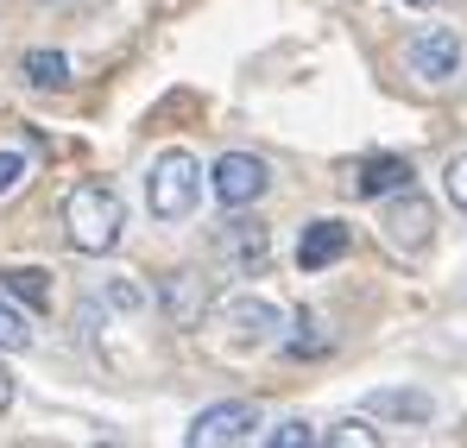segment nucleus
<instances>
[{
	"mask_svg": "<svg viewBox=\"0 0 467 448\" xmlns=\"http://www.w3.org/2000/svg\"><path fill=\"white\" fill-rule=\"evenodd\" d=\"M64 234H70V246L77 253H114L120 246V234H127V203H120V190L114 183H77L70 196H64Z\"/></svg>",
	"mask_w": 467,
	"mask_h": 448,
	"instance_id": "1",
	"label": "nucleus"
},
{
	"mask_svg": "<svg viewBox=\"0 0 467 448\" xmlns=\"http://www.w3.org/2000/svg\"><path fill=\"white\" fill-rule=\"evenodd\" d=\"M196 203H202V164L183 146L158 151L152 177H146V209L158 222H183V215H196Z\"/></svg>",
	"mask_w": 467,
	"mask_h": 448,
	"instance_id": "2",
	"label": "nucleus"
},
{
	"mask_svg": "<svg viewBox=\"0 0 467 448\" xmlns=\"http://www.w3.org/2000/svg\"><path fill=\"white\" fill-rule=\"evenodd\" d=\"M209 190H215L222 209H253V203L272 190V171H265V158H253V151H222L215 171H209Z\"/></svg>",
	"mask_w": 467,
	"mask_h": 448,
	"instance_id": "3",
	"label": "nucleus"
},
{
	"mask_svg": "<svg viewBox=\"0 0 467 448\" xmlns=\"http://www.w3.org/2000/svg\"><path fill=\"white\" fill-rule=\"evenodd\" d=\"M404 64L417 82H449V76L462 70V38L449 32V26H423L410 45H404Z\"/></svg>",
	"mask_w": 467,
	"mask_h": 448,
	"instance_id": "4",
	"label": "nucleus"
},
{
	"mask_svg": "<svg viewBox=\"0 0 467 448\" xmlns=\"http://www.w3.org/2000/svg\"><path fill=\"white\" fill-rule=\"evenodd\" d=\"M253 430H259V411L234 398V404H209V411L190 423L183 443L190 448H228V443H253Z\"/></svg>",
	"mask_w": 467,
	"mask_h": 448,
	"instance_id": "5",
	"label": "nucleus"
},
{
	"mask_svg": "<svg viewBox=\"0 0 467 448\" xmlns=\"http://www.w3.org/2000/svg\"><path fill=\"white\" fill-rule=\"evenodd\" d=\"M430 234H436V209H430L417 190H398L391 209H386V240L398 246V253H423Z\"/></svg>",
	"mask_w": 467,
	"mask_h": 448,
	"instance_id": "6",
	"label": "nucleus"
},
{
	"mask_svg": "<svg viewBox=\"0 0 467 448\" xmlns=\"http://www.w3.org/2000/svg\"><path fill=\"white\" fill-rule=\"evenodd\" d=\"M158 303H164V316H171L177 328H196V322L209 316V278H202V272H171V278L158 285Z\"/></svg>",
	"mask_w": 467,
	"mask_h": 448,
	"instance_id": "7",
	"label": "nucleus"
},
{
	"mask_svg": "<svg viewBox=\"0 0 467 448\" xmlns=\"http://www.w3.org/2000/svg\"><path fill=\"white\" fill-rule=\"evenodd\" d=\"M228 328H234L240 348H265V341H278L285 316H278V303H265V297H234L228 303Z\"/></svg>",
	"mask_w": 467,
	"mask_h": 448,
	"instance_id": "8",
	"label": "nucleus"
},
{
	"mask_svg": "<svg viewBox=\"0 0 467 448\" xmlns=\"http://www.w3.org/2000/svg\"><path fill=\"white\" fill-rule=\"evenodd\" d=\"M215 253H222L228 266H240V272H259V266L272 259V234L259 222H228L215 234Z\"/></svg>",
	"mask_w": 467,
	"mask_h": 448,
	"instance_id": "9",
	"label": "nucleus"
},
{
	"mask_svg": "<svg viewBox=\"0 0 467 448\" xmlns=\"http://www.w3.org/2000/svg\"><path fill=\"white\" fill-rule=\"evenodd\" d=\"M348 222H310L304 234H297V266L304 272H322V266H335L341 253H348Z\"/></svg>",
	"mask_w": 467,
	"mask_h": 448,
	"instance_id": "10",
	"label": "nucleus"
},
{
	"mask_svg": "<svg viewBox=\"0 0 467 448\" xmlns=\"http://www.w3.org/2000/svg\"><path fill=\"white\" fill-rule=\"evenodd\" d=\"M354 190H360V196H398V190H410V164L391 158V151H379V158H367V164L354 171Z\"/></svg>",
	"mask_w": 467,
	"mask_h": 448,
	"instance_id": "11",
	"label": "nucleus"
},
{
	"mask_svg": "<svg viewBox=\"0 0 467 448\" xmlns=\"http://www.w3.org/2000/svg\"><path fill=\"white\" fill-rule=\"evenodd\" d=\"M367 411L373 417H391V423H430L436 417V398L430 391H373Z\"/></svg>",
	"mask_w": 467,
	"mask_h": 448,
	"instance_id": "12",
	"label": "nucleus"
},
{
	"mask_svg": "<svg viewBox=\"0 0 467 448\" xmlns=\"http://www.w3.org/2000/svg\"><path fill=\"white\" fill-rule=\"evenodd\" d=\"M19 70H26L32 89H64V82H70V57H64V51H26Z\"/></svg>",
	"mask_w": 467,
	"mask_h": 448,
	"instance_id": "13",
	"label": "nucleus"
},
{
	"mask_svg": "<svg viewBox=\"0 0 467 448\" xmlns=\"http://www.w3.org/2000/svg\"><path fill=\"white\" fill-rule=\"evenodd\" d=\"M0 291H13V297L32 303V309H45V303H51V285H45V272H32V266H13V272H0Z\"/></svg>",
	"mask_w": 467,
	"mask_h": 448,
	"instance_id": "14",
	"label": "nucleus"
},
{
	"mask_svg": "<svg viewBox=\"0 0 467 448\" xmlns=\"http://www.w3.org/2000/svg\"><path fill=\"white\" fill-rule=\"evenodd\" d=\"M285 354H291V360H316V354H328V328L316 322L310 309L297 316V335H285Z\"/></svg>",
	"mask_w": 467,
	"mask_h": 448,
	"instance_id": "15",
	"label": "nucleus"
},
{
	"mask_svg": "<svg viewBox=\"0 0 467 448\" xmlns=\"http://www.w3.org/2000/svg\"><path fill=\"white\" fill-rule=\"evenodd\" d=\"M322 443L328 448H379V430H367L360 417H341V423L322 430Z\"/></svg>",
	"mask_w": 467,
	"mask_h": 448,
	"instance_id": "16",
	"label": "nucleus"
},
{
	"mask_svg": "<svg viewBox=\"0 0 467 448\" xmlns=\"http://www.w3.org/2000/svg\"><path fill=\"white\" fill-rule=\"evenodd\" d=\"M26 341H32V328H26V316H19L13 303L0 297V354H19Z\"/></svg>",
	"mask_w": 467,
	"mask_h": 448,
	"instance_id": "17",
	"label": "nucleus"
},
{
	"mask_svg": "<svg viewBox=\"0 0 467 448\" xmlns=\"http://www.w3.org/2000/svg\"><path fill=\"white\" fill-rule=\"evenodd\" d=\"M310 443H322V430H310L304 417H291V423L265 430V448H310Z\"/></svg>",
	"mask_w": 467,
	"mask_h": 448,
	"instance_id": "18",
	"label": "nucleus"
},
{
	"mask_svg": "<svg viewBox=\"0 0 467 448\" xmlns=\"http://www.w3.org/2000/svg\"><path fill=\"white\" fill-rule=\"evenodd\" d=\"M26 171H32V158H26V151H0V196H13V190H19V183H26Z\"/></svg>",
	"mask_w": 467,
	"mask_h": 448,
	"instance_id": "19",
	"label": "nucleus"
},
{
	"mask_svg": "<svg viewBox=\"0 0 467 448\" xmlns=\"http://www.w3.org/2000/svg\"><path fill=\"white\" fill-rule=\"evenodd\" d=\"M449 203H455V209H467V151L449 164Z\"/></svg>",
	"mask_w": 467,
	"mask_h": 448,
	"instance_id": "20",
	"label": "nucleus"
},
{
	"mask_svg": "<svg viewBox=\"0 0 467 448\" xmlns=\"http://www.w3.org/2000/svg\"><path fill=\"white\" fill-rule=\"evenodd\" d=\"M6 404H13V373L0 367V411H6Z\"/></svg>",
	"mask_w": 467,
	"mask_h": 448,
	"instance_id": "21",
	"label": "nucleus"
},
{
	"mask_svg": "<svg viewBox=\"0 0 467 448\" xmlns=\"http://www.w3.org/2000/svg\"><path fill=\"white\" fill-rule=\"evenodd\" d=\"M404 6H423V13H430V6H442V0H404Z\"/></svg>",
	"mask_w": 467,
	"mask_h": 448,
	"instance_id": "22",
	"label": "nucleus"
}]
</instances>
